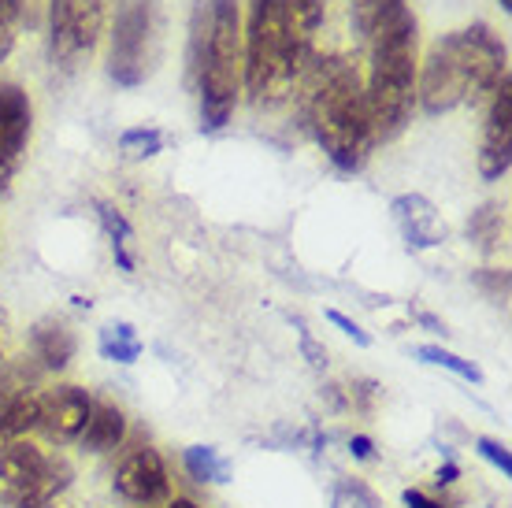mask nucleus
Masks as SVG:
<instances>
[{
    "label": "nucleus",
    "instance_id": "25",
    "mask_svg": "<svg viewBox=\"0 0 512 508\" xmlns=\"http://www.w3.org/2000/svg\"><path fill=\"white\" fill-rule=\"evenodd\" d=\"M334 508H379V497L360 483H342L334 494Z\"/></svg>",
    "mask_w": 512,
    "mask_h": 508
},
{
    "label": "nucleus",
    "instance_id": "26",
    "mask_svg": "<svg viewBox=\"0 0 512 508\" xmlns=\"http://www.w3.org/2000/svg\"><path fill=\"white\" fill-rule=\"evenodd\" d=\"M475 449H479V457L490 460L501 475H512V457H509V449H505L501 442H494V438H475Z\"/></svg>",
    "mask_w": 512,
    "mask_h": 508
},
{
    "label": "nucleus",
    "instance_id": "35",
    "mask_svg": "<svg viewBox=\"0 0 512 508\" xmlns=\"http://www.w3.org/2000/svg\"><path fill=\"white\" fill-rule=\"evenodd\" d=\"M501 4V12H512V0H498Z\"/></svg>",
    "mask_w": 512,
    "mask_h": 508
},
{
    "label": "nucleus",
    "instance_id": "10",
    "mask_svg": "<svg viewBox=\"0 0 512 508\" xmlns=\"http://www.w3.org/2000/svg\"><path fill=\"white\" fill-rule=\"evenodd\" d=\"M90 408L93 397L82 390V386H71V382H60L41 394V416H38V431L56 445L78 442L86 423H90Z\"/></svg>",
    "mask_w": 512,
    "mask_h": 508
},
{
    "label": "nucleus",
    "instance_id": "24",
    "mask_svg": "<svg viewBox=\"0 0 512 508\" xmlns=\"http://www.w3.org/2000/svg\"><path fill=\"white\" fill-rule=\"evenodd\" d=\"M286 4H290V12H294L297 26H301V34L312 38V30L323 23V4H327V0H286Z\"/></svg>",
    "mask_w": 512,
    "mask_h": 508
},
{
    "label": "nucleus",
    "instance_id": "23",
    "mask_svg": "<svg viewBox=\"0 0 512 508\" xmlns=\"http://www.w3.org/2000/svg\"><path fill=\"white\" fill-rule=\"evenodd\" d=\"M405 0H360L357 4V26L364 30V34H372L375 26L383 23L386 15L397 12Z\"/></svg>",
    "mask_w": 512,
    "mask_h": 508
},
{
    "label": "nucleus",
    "instance_id": "2",
    "mask_svg": "<svg viewBox=\"0 0 512 508\" xmlns=\"http://www.w3.org/2000/svg\"><path fill=\"white\" fill-rule=\"evenodd\" d=\"M190 75L201 93V127L223 130L242 97V12L238 0H201L190 30Z\"/></svg>",
    "mask_w": 512,
    "mask_h": 508
},
{
    "label": "nucleus",
    "instance_id": "9",
    "mask_svg": "<svg viewBox=\"0 0 512 508\" xmlns=\"http://www.w3.org/2000/svg\"><path fill=\"white\" fill-rule=\"evenodd\" d=\"M512 167V78L505 75L501 86L490 93L487 123H483V145H479V175L487 182L509 175Z\"/></svg>",
    "mask_w": 512,
    "mask_h": 508
},
{
    "label": "nucleus",
    "instance_id": "29",
    "mask_svg": "<svg viewBox=\"0 0 512 508\" xmlns=\"http://www.w3.org/2000/svg\"><path fill=\"white\" fill-rule=\"evenodd\" d=\"M349 449H353V457L357 460H375V442L368 438V434H353Z\"/></svg>",
    "mask_w": 512,
    "mask_h": 508
},
{
    "label": "nucleus",
    "instance_id": "13",
    "mask_svg": "<svg viewBox=\"0 0 512 508\" xmlns=\"http://www.w3.org/2000/svg\"><path fill=\"white\" fill-rule=\"evenodd\" d=\"M390 212H394L405 242L416 245V249H435V245H442L449 238L446 219L438 216L435 204L427 201V197H420V193H401V197H394Z\"/></svg>",
    "mask_w": 512,
    "mask_h": 508
},
{
    "label": "nucleus",
    "instance_id": "21",
    "mask_svg": "<svg viewBox=\"0 0 512 508\" xmlns=\"http://www.w3.org/2000/svg\"><path fill=\"white\" fill-rule=\"evenodd\" d=\"M416 356H420V360H427V364H435V368H446V371H453V375H461V379L475 382V386L483 382V371L475 368L472 360L449 353V349H442V345H420V349H416Z\"/></svg>",
    "mask_w": 512,
    "mask_h": 508
},
{
    "label": "nucleus",
    "instance_id": "5",
    "mask_svg": "<svg viewBox=\"0 0 512 508\" xmlns=\"http://www.w3.org/2000/svg\"><path fill=\"white\" fill-rule=\"evenodd\" d=\"M308 38L286 0H253L242 30V86L253 108H279L294 93Z\"/></svg>",
    "mask_w": 512,
    "mask_h": 508
},
{
    "label": "nucleus",
    "instance_id": "32",
    "mask_svg": "<svg viewBox=\"0 0 512 508\" xmlns=\"http://www.w3.org/2000/svg\"><path fill=\"white\" fill-rule=\"evenodd\" d=\"M401 501H405V508H442L438 501H431L427 494H420V490H405Z\"/></svg>",
    "mask_w": 512,
    "mask_h": 508
},
{
    "label": "nucleus",
    "instance_id": "17",
    "mask_svg": "<svg viewBox=\"0 0 512 508\" xmlns=\"http://www.w3.org/2000/svg\"><path fill=\"white\" fill-rule=\"evenodd\" d=\"M182 464L197 483H227L231 479V460L223 457L216 445H190Z\"/></svg>",
    "mask_w": 512,
    "mask_h": 508
},
{
    "label": "nucleus",
    "instance_id": "31",
    "mask_svg": "<svg viewBox=\"0 0 512 508\" xmlns=\"http://www.w3.org/2000/svg\"><path fill=\"white\" fill-rule=\"evenodd\" d=\"M301 345H305V353L312 356V368H327V349H320L308 334H301Z\"/></svg>",
    "mask_w": 512,
    "mask_h": 508
},
{
    "label": "nucleus",
    "instance_id": "7",
    "mask_svg": "<svg viewBox=\"0 0 512 508\" xmlns=\"http://www.w3.org/2000/svg\"><path fill=\"white\" fill-rule=\"evenodd\" d=\"M104 0H52L49 4V60L60 71L90 64L101 41Z\"/></svg>",
    "mask_w": 512,
    "mask_h": 508
},
{
    "label": "nucleus",
    "instance_id": "3",
    "mask_svg": "<svg viewBox=\"0 0 512 508\" xmlns=\"http://www.w3.org/2000/svg\"><path fill=\"white\" fill-rule=\"evenodd\" d=\"M420 86V19L412 8H397L372 30V71H368V108H372L375 145L405 134L416 112Z\"/></svg>",
    "mask_w": 512,
    "mask_h": 508
},
{
    "label": "nucleus",
    "instance_id": "20",
    "mask_svg": "<svg viewBox=\"0 0 512 508\" xmlns=\"http://www.w3.org/2000/svg\"><path fill=\"white\" fill-rule=\"evenodd\" d=\"M164 145H167L164 130H156V127H134L119 134V153L127 156V160H149V156H156Z\"/></svg>",
    "mask_w": 512,
    "mask_h": 508
},
{
    "label": "nucleus",
    "instance_id": "15",
    "mask_svg": "<svg viewBox=\"0 0 512 508\" xmlns=\"http://www.w3.org/2000/svg\"><path fill=\"white\" fill-rule=\"evenodd\" d=\"M127 438V416H123V408L116 401H108V397H97L90 408V423H86V431H82V449L86 453H112L119 449Z\"/></svg>",
    "mask_w": 512,
    "mask_h": 508
},
{
    "label": "nucleus",
    "instance_id": "6",
    "mask_svg": "<svg viewBox=\"0 0 512 508\" xmlns=\"http://www.w3.org/2000/svg\"><path fill=\"white\" fill-rule=\"evenodd\" d=\"M164 52V0H119L108 45V75L123 89L153 78Z\"/></svg>",
    "mask_w": 512,
    "mask_h": 508
},
{
    "label": "nucleus",
    "instance_id": "33",
    "mask_svg": "<svg viewBox=\"0 0 512 508\" xmlns=\"http://www.w3.org/2000/svg\"><path fill=\"white\" fill-rule=\"evenodd\" d=\"M457 475H461V468H457V464H453V460H449L446 468H438V483H442V486L457 483Z\"/></svg>",
    "mask_w": 512,
    "mask_h": 508
},
{
    "label": "nucleus",
    "instance_id": "36",
    "mask_svg": "<svg viewBox=\"0 0 512 508\" xmlns=\"http://www.w3.org/2000/svg\"><path fill=\"white\" fill-rule=\"evenodd\" d=\"M45 508H67V505H64V497H60V501H52V505H45Z\"/></svg>",
    "mask_w": 512,
    "mask_h": 508
},
{
    "label": "nucleus",
    "instance_id": "37",
    "mask_svg": "<svg viewBox=\"0 0 512 508\" xmlns=\"http://www.w3.org/2000/svg\"><path fill=\"white\" fill-rule=\"evenodd\" d=\"M4 368H8V364H0V375H4Z\"/></svg>",
    "mask_w": 512,
    "mask_h": 508
},
{
    "label": "nucleus",
    "instance_id": "4",
    "mask_svg": "<svg viewBox=\"0 0 512 508\" xmlns=\"http://www.w3.org/2000/svg\"><path fill=\"white\" fill-rule=\"evenodd\" d=\"M308 127L338 171L357 175L375 153V127L357 64L331 60L308 89Z\"/></svg>",
    "mask_w": 512,
    "mask_h": 508
},
{
    "label": "nucleus",
    "instance_id": "27",
    "mask_svg": "<svg viewBox=\"0 0 512 508\" xmlns=\"http://www.w3.org/2000/svg\"><path fill=\"white\" fill-rule=\"evenodd\" d=\"M327 319H331V323H334V327H338V331H342V334H349V338H353V342H357V345H364V349L372 345V334H364V331H360V327H357V323H353V319H349V316H342V312H334V308H331V312H327Z\"/></svg>",
    "mask_w": 512,
    "mask_h": 508
},
{
    "label": "nucleus",
    "instance_id": "16",
    "mask_svg": "<svg viewBox=\"0 0 512 508\" xmlns=\"http://www.w3.org/2000/svg\"><path fill=\"white\" fill-rule=\"evenodd\" d=\"M97 219H101L104 234H108V245H112V256H116L119 271L134 275V256H130V242H134V227L127 223V216L112 208L108 201H97Z\"/></svg>",
    "mask_w": 512,
    "mask_h": 508
},
{
    "label": "nucleus",
    "instance_id": "22",
    "mask_svg": "<svg viewBox=\"0 0 512 508\" xmlns=\"http://www.w3.org/2000/svg\"><path fill=\"white\" fill-rule=\"evenodd\" d=\"M23 19V4L19 0H0V64L8 60V52L15 45V30Z\"/></svg>",
    "mask_w": 512,
    "mask_h": 508
},
{
    "label": "nucleus",
    "instance_id": "11",
    "mask_svg": "<svg viewBox=\"0 0 512 508\" xmlns=\"http://www.w3.org/2000/svg\"><path fill=\"white\" fill-rule=\"evenodd\" d=\"M112 490H116L123 501L141 505V508L164 501L167 490H171V479H167V464H164V457H160V449L141 445L130 457H123V464L116 468V479H112Z\"/></svg>",
    "mask_w": 512,
    "mask_h": 508
},
{
    "label": "nucleus",
    "instance_id": "1",
    "mask_svg": "<svg viewBox=\"0 0 512 508\" xmlns=\"http://www.w3.org/2000/svg\"><path fill=\"white\" fill-rule=\"evenodd\" d=\"M509 75V49L487 23H472L438 38L420 67L416 104L427 115L453 112L461 104H483Z\"/></svg>",
    "mask_w": 512,
    "mask_h": 508
},
{
    "label": "nucleus",
    "instance_id": "19",
    "mask_svg": "<svg viewBox=\"0 0 512 508\" xmlns=\"http://www.w3.org/2000/svg\"><path fill=\"white\" fill-rule=\"evenodd\" d=\"M101 356L112 364H134L141 356V338L134 334L130 323H108L101 331Z\"/></svg>",
    "mask_w": 512,
    "mask_h": 508
},
{
    "label": "nucleus",
    "instance_id": "12",
    "mask_svg": "<svg viewBox=\"0 0 512 508\" xmlns=\"http://www.w3.org/2000/svg\"><path fill=\"white\" fill-rule=\"evenodd\" d=\"M49 457L34 442H8L0 445V508H15L23 494L38 483Z\"/></svg>",
    "mask_w": 512,
    "mask_h": 508
},
{
    "label": "nucleus",
    "instance_id": "30",
    "mask_svg": "<svg viewBox=\"0 0 512 508\" xmlns=\"http://www.w3.org/2000/svg\"><path fill=\"white\" fill-rule=\"evenodd\" d=\"M8 345H12V323H8V312L0 308V364H8Z\"/></svg>",
    "mask_w": 512,
    "mask_h": 508
},
{
    "label": "nucleus",
    "instance_id": "8",
    "mask_svg": "<svg viewBox=\"0 0 512 508\" xmlns=\"http://www.w3.org/2000/svg\"><path fill=\"white\" fill-rule=\"evenodd\" d=\"M34 134V104L30 93L15 82H0V190L19 175Z\"/></svg>",
    "mask_w": 512,
    "mask_h": 508
},
{
    "label": "nucleus",
    "instance_id": "28",
    "mask_svg": "<svg viewBox=\"0 0 512 508\" xmlns=\"http://www.w3.org/2000/svg\"><path fill=\"white\" fill-rule=\"evenodd\" d=\"M372 401H375V382L357 379L349 386V405H357L360 412H372Z\"/></svg>",
    "mask_w": 512,
    "mask_h": 508
},
{
    "label": "nucleus",
    "instance_id": "18",
    "mask_svg": "<svg viewBox=\"0 0 512 508\" xmlns=\"http://www.w3.org/2000/svg\"><path fill=\"white\" fill-rule=\"evenodd\" d=\"M468 238H472L483 253H494L505 245V204H483L472 219H468Z\"/></svg>",
    "mask_w": 512,
    "mask_h": 508
},
{
    "label": "nucleus",
    "instance_id": "34",
    "mask_svg": "<svg viewBox=\"0 0 512 508\" xmlns=\"http://www.w3.org/2000/svg\"><path fill=\"white\" fill-rule=\"evenodd\" d=\"M167 508H201V505H197V501H190V497H175Z\"/></svg>",
    "mask_w": 512,
    "mask_h": 508
},
{
    "label": "nucleus",
    "instance_id": "14",
    "mask_svg": "<svg viewBox=\"0 0 512 508\" xmlns=\"http://www.w3.org/2000/svg\"><path fill=\"white\" fill-rule=\"evenodd\" d=\"M30 353H34V360H38L41 368L64 371L78 353V338L67 327V319L45 316L30 327Z\"/></svg>",
    "mask_w": 512,
    "mask_h": 508
}]
</instances>
